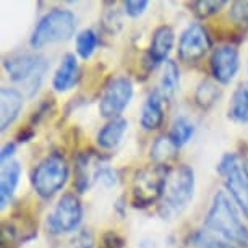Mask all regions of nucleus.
<instances>
[{"instance_id":"1","label":"nucleus","mask_w":248,"mask_h":248,"mask_svg":"<svg viewBox=\"0 0 248 248\" xmlns=\"http://www.w3.org/2000/svg\"><path fill=\"white\" fill-rule=\"evenodd\" d=\"M204 229L232 245L248 243V231L224 191H217L204 219Z\"/></svg>"},{"instance_id":"2","label":"nucleus","mask_w":248,"mask_h":248,"mask_svg":"<svg viewBox=\"0 0 248 248\" xmlns=\"http://www.w3.org/2000/svg\"><path fill=\"white\" fill-rule=\"evenodd\" d=\"M195 174L188 166H177L167 170L161 196V213L164 217L180 214L193 198Z\"/></svg>"},{"instance_id":"3","label":"nucleus","mask_w":248,"mask_h":248,"mask_svg":"<svg viewBox=\"0 0 248 248\" xmlns=\"http://www.w3.org/2000/svg\"><path fill=\"white\" fill-rule=\"evenodd\" d=\"M75 15L68 10L54 8L41 18L31 37V46L34 49L43 47L46 44L65 41L75 31Z\"/></svg>"},{"instance_id":"4","label":"nucleus","mask_w":248,"mask_h":248,"mask_svg":"<svg viewBox=\"0 0 248 248\" xmlns=\"http://www.w3.org/2000/svg\"><path fill=\"white\" fill-rule=\"evenodd\" d=\"M68 179V166L59 154H50L43 159L32 172V186L43 198H50L65 185Z\"/></svg>"},{"instance_id":"5","label":"nucleus","mask_w":248,"mask_h":248,"mask_svg":"<svg viewBox=\"0 0 248 248\" xmlns=\"http://www.w3.org/2000/svg\"><path fill=\"white\" fill-rule=\"evenodd\" d=\"M5 65L8 75L13 81L23 83L26 93L32 96L39 88L41 81L44 78V73L47 70V62L39 57V55L23 54V55H13V57L7 59Z\"/></svg>"},{"instance_id":"6","label":"nucleus","mask_w":248,"mask_h":248,"mask_svg":"<svg viewBox=\"0 0 248 248\" xmlns=\"http://www.w3.org/2000/svg\"><path fill=\"white\" fill-rule=\"evenodd\" d=\"M167 170L164 169V166H157V164L138 170L133 179V204L149 206L154 201L161 200Z\"/></svg>"},{"instance_id":"7","label":"nucleus","mask_w":248,"mask_h":248,"mask_svg":"<svg viewBox=\"0 0 248 248\" xmlns=\"http://www.w3.org/2000/svg\"><path fill=\"white\" fill-rule=\"evenodd\" d=\"M133 94V85L127 77H114L109 79L102 91L99 112L107 119H119V115L128 106Z\"/></svg>"},{"instance_id":"8","label":"nucleus","mask_w":248,"mask_h":248,"mask_svg":"<svg viewBox=\"0 0 248 248\" xmlns=\"http://www.w3.org/2000/svg\"><path fill=\"white\" fill-rule=\"evenodd\" d=\"M219 174L222 175L224 184L231 191L233 200L248 217V174L238 164L233 154H226L219 162Z\"/></svg>"},{"instance_id":"9","label":"nucleus","mask_w":248,"mask_h":248,"mask_svg":"<svg viewBox=\"0 0 248 248\" xmlns=\"http://www.w3.org/2000/svg\"><path fill=\"white\" fill-rule=\"evenodd\" d=\"M81 221V204L75 195H63L47 217V229L52 233H67Z\"/></svg>"},{"instance_id":"10","label":"nucleus","mask_w":248,"mask_h":248,"mask_svg":"<svg viewBox=\"0 0 248 248\" xmlns=\"http://www.w3.org/2000/svg\"><path fill=\"white\" fill-rule=\"evenodd\" d=\"M208 32L201 25H190L182 32L179 43V57L184 62L195 63L204 57L209 49Z\"/></svg>"},{"instance_id":"11","label":"nucleus","mask_w":248,"mask_h":248,"mask_svg":"<svg viewBox=\"0 0 248 248\" xmlns=\"http://www.w3.org/2000/svg\"><path fill=\"white\" fill-rule=\"evenodd\" d=\"M211 67L213 77L221 83H229L235 77L238 70V52L233 46H221L214 49L211 54Z\"/></svg>"},{"instance_id":"12","label":"nucleus","mask_w":248,"mask_h":248,"mask_svg":"<svg viewBox=\"0 0 248 248\" xmlns=\"http://www.w3.org/2000/svg\"><path fill=\"white\" fill-rule=\"evenodd\" d=\"M23 107V96L13 88H2L0 91V125L2 130H7L13 124Z\"/></svg>"},{"instance_id":"13","label":"nucleus","mask_w":248,"mask_h":248,"mask_svg":"<svg viewBox=\"0 0 248 248\" xmlns=\"http://www.w3.org/2000/svg\"><path fill=\"white\" fill-rule=\"evenodd\" d=\"M162 101H164L162 93L156 90L149 94L146 102H144L141 112V125L146 130H156L157 127H161L164 120Z\"/></svg>"},{"instance_id":"14","label":"nucleus","mask_w":248,"mask_h":248,"mask_svg":"<svg viewBox=\"0 0 248 248\" xmlns=\"http://www.w3.org/2000/svg\"><path fill=\"white\" fill-rule=\"evenodd\" d=\"M172 46H174V31L170 26H161L154 31L151 49H149V60L154 63L162 62L169 55Z\"/></svg>"},{"instance_id":"15","label":"nucleus","mask_w":248,"mask_h":248,"mask_svg":"<svg viewBox=\"0 0 248 248\" xmlns=\"http://www.w3.org/2000/svg\"><path fill=\"white\" fill-rule=\"evenodd\" d=\"M77 75H78L77 59H75L73 54H67L62 59V63H60V67L54 75V81H52L54 90L59 93L70 90L73 86L75 79H77Z\"/></svg>"},{"instance_id":"16","label":"nucleus","mask_w":248,"mask_h":248,"mask_svg":"<svg viewBox=\"0 0 248 248\" xmlns=\"http://www.w3.org/2000/svg\"><path fill=\"white\" fill-rule=\"evenodd\" d=\"M21 175L20 164L12 161L3 166L2 169V179H0V200H2V208H5L7 203L10 201L13 191H15L18 180Z\"/></svg>"},{"instance_id":"17","label":"nucleus","mask_w":248,"mask_h":248,"mask_svg":"<svg viewBox=\"0 0 248 248\" xmlns=\"http://www.w3.org/2000/svg\"><path fill=\"white\" fill-rule=\"evenodd\" d=\"M127 127H128V122L124 119H114L109 124H106L104 128L97 133V143H99V146L106 149L117 146L122 137H124Z\"/></svg>"},{"instance_id":"18","label":"nucleus","mask_w":248,"mask_h":248,"mask_svg":"<svg viewBox=\"0 0 248 248\" xmlns=\"http://www.w3.org/2000/svg\"><path fill=\"white\" fill-rule=\"evenodd\" d=\"M177 153H179V146L174 143V140L169 135L156 138V141L151 146V157L154 164H157V166H164V164L172 161L177 156Z\"/></svg>"},{"instance_id":"19","label":"nucleus","mask_w":248,"mask_h":248,"mask_svg":"<svg viewBox=\"0 0 248 248\" xmlns=\"http://www.w3.org/2000/svg\"><path fill=\"white\" fill-rule=\"evenodd\" d=\"M229 117L240 124L248 122V85L238 86L233 91L231 106H229Z\"/></svg>"},{"instance_id":"20","label":"nucleus","mask_w":248,"mask_h":248,"mask_svg":"<svg viewBox=\"0 0 248 248\" xmlns=\"http://www.w3.org/2000/svg\"><path fill=\"white\" fill-rule=\"evenodd\" d=\"M177 83H179V68H177L175 62L167 60L164 65L162 79H161V91L164 97H170L177 90Z\"/></svg>"},{"instance_id":"21","label":"nucleus","mask_w":248,"mask_h":248,"mask_svg":"<svg viewBox=\"0 0 248 248\" xmlns=\"http://www.w3.org/2000/svg\"><path fill=\"white\" fill-rule=\"evenodd\" d=\"M191 242L198 248H235L232 243L222 240V238H219L217 235L206 231V229H201V231L196 232L193 238H191Z\"/></svg>"},{"instance_id":"22","label":"nucleus","mask_w":248,"mask_h":248,"mask_svg":"<svg viewBox=\"0 0 248 248\" xmlns=\"http://www.w3.org/2000/svg\"><path fill=\"white\" fill-rule=\"evenodd\" d=\"M191 135H193V125H191V122L184 119V117H180V119H177L174 122V125H172L169 137L174 140V143L180 148L182 144H185L191 138Z\"/></svg>"},{"instance_id":"23","label":"nucleus","mask_w":248,"mask_h":248,"mask_svg":"<svg viewBox=\"0 0 248 248\" xmlns=\"http://www.w3.org/2000/svg\"><path fill=\"white\" fill-rule=\"evenodd\" d=\"M96 43H97V37L94 31L85 30L79 32L77 37V52L79 57H83V59L91 57V54L94 52V49H96Z\"/></svg>"},{"instance_id":"24","label":"nucleus","mask_w":248,"mask_h":248,"mask_svg":"<svg viewBox=\"0 0 248 248\" xmlns=\"http://www.w3.org/2000/svg\"><path fill=\"white\" fill-rule=\"evenodd\" d=\"M217 96H219L217 88L211 81H203L198 86V90H196V102L201 107H209L217 99Z\"/></svg>"},{"instance_id":"25","label":"nucleus","mask_w":248,"mask_h":248,"mask_svg":"<svg viewBox=\"0 0 248 248\" xmlns=\"http://www.w3.org/2000/svg\"><path fill=\"white\" fill-rule=\"evenodd\" d=\"M146 7H148L146 0H128V2H125V12H127L130 16L143 15Z\"/></svg>"},{"instance_id":"26","label":"nucleus","mask_w":248,"mask_h":248,"mask_svg":"<svg viewBox=\"0 0 248 248\" xmlns=\"http://www.w3.org/2000/svg\"><path fill=\"white\" fill-rule=\"evenodd\" d=\"M124 247V238L117 232H107L102 235L101 248H122Z\"/></svg>"},{"instance_id":"27","label":"nucleus","mask_w":248,"mask_h":248,"mask_svg":"<svg viewBox=\"0 0 248 248\" xmlns=\"http://www.w3.org/2000/svg\"><path fill=\"white\" fill-rule=\"evenodd\" d=\"M222 5H224V2H209V0H206V2H196L195 3V7L200 8L198 13H200L201 16L213 15V13H216Z\"/></svg>"},{"instance_id":"28","label":"nucleus","mask_w":248,"mask_h":248,"mask_svg":"<svg viewBox=\"0 0 248 248\" xmlns=\"http://www.w3.org/2000/svg\"><path fill=\"white\" fill-rule=\"evenodd\" d=\"M75 248H93V235L90 231H83L75 242Z\"/></svg>"},{"instance_id":"29","label":"nucleus","mask_w":248,"mask_h":248,"mask_svg":"<svg viewBox=\"0 0 248 248\" xmlns=\"http://www.w3.org/2000/svg\"><path fill=\"white\" fill-rule=\"evenodd\" d=\"M15 151V143H7L2 149V161L5 162V159L8 156H12V153Z\"/></svg>"}]
</instances>
